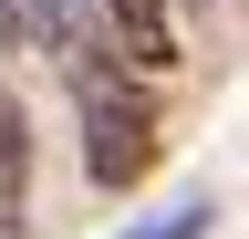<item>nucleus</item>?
I'll return each mask as SVG.
<instances>
[{
	"instance_id": "1",
	"label": "nucleus",
	"mask_w": 249,
	"mask_h": 239,
	"mask_svg": "<svg viewBox=\"0 0 249 239\" xmlns=\"http://www.w3.org/2000/svg\"><path fill=\"white\" fill-rule=\"evenodd\" d=\"M73 114H83V177L93 187H135V177L156 166V104H145V83L104 63V52H73Z\"/></svg>"
},
{
	"instance_id": "2",
	"label": "nucleus",
	"mask_w": 249,
	"mask_h": 239,
	"mask_svg": "<svg viewBox=\"0 0 249 239\" xmlns=\"http://www.w3.org/2000/svg\"><path fill=\"white\" fill-rule=\"evenodd\" d=\"M21 198H31V125L0 94V229H21Z\"/></svg>"
},
{
	"instance_id": "3",
	"label": "nucleus",
	"mask_w": 249,
	"mask_h": 239,
	"mask_svg": "<svg viewBox=\"0 0 249 239\" xmlns=\"http://www.w3.org/2000/svg\"><path fill=\"white\" fill-rule=\"evenodd\" d=\"M208 219H218V208H208V198H177V208H166V219H135V229H124V239H208Z\"/></svg>"
},
{
	"instance_id": "4",
	"label": "nucleus",
	"mask_w": 249,
	"mask_h": 239,
	"mask_svg": "<svg viewBox=\"0 0 249 239\" xmlns=\"http://www.w3.org/2000/svg\"><path fill=\"white\" fill-rule=\"evenodd\" d=\"M0 42H21V52H31V32H21V0H0Z\"/></svg>"
}]
</instances>
